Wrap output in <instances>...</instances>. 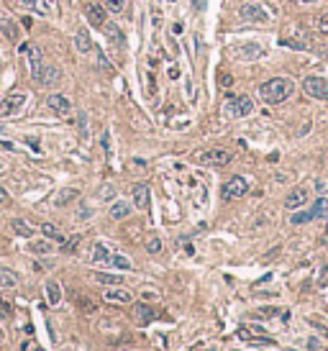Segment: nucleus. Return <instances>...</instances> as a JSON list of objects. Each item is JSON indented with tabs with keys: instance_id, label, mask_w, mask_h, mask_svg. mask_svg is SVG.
<instances>
[{
	"instance_id": "nucleus-28",
	"label": "nucleus",
	"mask_w": 328,
	"mask_h": 351,
	"mask_svg": "<svg viewBox=\"0 0 328 351\" xmlns=\"http://www.w3.org/2000/svg\"><path fill=\"white\" fill-rule=\"evenodd\" d=\"M77 195H80V192H77L75 187H67V190H62V192L57 195V200H54V203H57V205H67V203H72V200H75Z\"/></svg>"
},
{
	"instance_id": "nucleus-4",
	"label": "nucleus",
	"mask_w": 328,
	"mask_h": 351,
	"mask_svg": "<svg viewBox=\"0 0 328 351\" xmlns=\"http://www.w3.org/2000/svg\"><path fill=\"white\" fill-rule=\"evenodd\" d=\"M302 90H305V95H308V98L328 100V80H323V77H318V75H310V77H305Z\"/></svg>"
},
{
	"instance_id": "nucleus-2",
	"label": "nucleus",
	"mask_w": 328,
	"mask_h": 351,
	"mask_svg": "<svg viewBox=\"0 0 328 351\" xmlns=\"http://www.w3.org/2000/svg\"><path fill=\"white\" fill-rule=\"evenodd\" d=\"M254 111V100L249 95H228V103L223 105V113L228 118H246Z\"/></svg>"
},
{
	"instance_id": "nucleus-6",
	"label": "nucleus",
	"mask_w": 328,
	"mask_h": 351,
	"mask_svg": "<svg viewBox=\"0 0 328 351\" xmlns=\"http://www.w3.org/2000/svg\"><path fill=\"white\" fill-rule=\"evenodd\" d=\"M195 159H198L200 164H228L233 159V154L226 151V149H208V151H198Z\"/></svg>"
},
{
	"instance_id": "nucleus-17",
	"label": "nucleus",
	"mask_w": 328,
	"mask_h": 351,
	"mask_svg": "<svg viewBox=\"0 0 328 351\" xmlns=\"http://www.w3.org/2000/svg\"><path fill=\"white\" fill-rule=\"evenodd\" d=\"M59 80H62L59 67H52V64H47V67H44V72H41L39 85H44V87H54V85H59Z\"/></svg>"
},
{
	"instance_id": "nucleus-30",
	"label": "nucleus",
	"mask_w": 328,
	"mask_h": 351,
	"mask_svg": "<svg viewBox=\"0 0 328 351\" xmlns=\"http://www.w3.org/2000/svg\"><path fill=\"white\" fill-rule=\"evenodd\" d=\"M111 264H113L116 269H131V259L123 256V254H113V256H111Z\"/></svg>"
},
{
	"instance_id": "nucleus-38",
	"label": "nucleus",
	"mask_w": 328,
	"mask_h": 351,
	"mask_svg": "<svg viewBox=\"0 0 328 351\" xmlns=\"http://www.w3.org/2000/svg\"><path fill=\"white\" fill-rule=\"evenodd\" d=\"M218 82H221V87H231V75H226V72H221V80H218Z\"/></svg>"
},
{
	"instance_id": "nucleus-5",
	"label": "nucleus",
	"mask_w": 328,
	"mask_h": 351,
	"mask_svg": "<svg viewBox=\"0 0 328 351\" xmlns=\"http://www.w3.org/2000/svg\"><path fill=\"white\" fill-rule=\"evenodd\" d=\"M246 192H249V182L241 177V174H236V177H231V180L223 185L221 197H223V200H236V197H244Z\"/></svg>"
},
{
	"instance_id": "nucleus-25",
	"label": "nucleus",
	"mask_w": 328,
	"mask_h": 351,
	"mask_svg": "<svg viewBox=\"0 0 328 351\" xmlns=\"http://www.w3.org/2000/svg\"><path fill=\"white\" fill-rule=\"evenodd\" d=\"M41 233L47 236L49 241H57V244H64V241H67V238H64V233H62L54 223H44V226H41Z\"/></svg>"
},
{
	"instance_id": "nucleus-23",
	"label": "nucleus",
	"mask_w": 328,
	"mask_h": 351,
	"mask_svg": "<svg viewBox=\"0 0 328 351\" xmlns=\"http://www.w3.org/2000/svg\"><path fill=\"white\" fill-rule=\"evenodd\" d=\"M26 6H31L34 13L39 16H49L52 13V6H54V0H24Z\"/></svg>"
},
{
	"instance_id": "nucleus-14",
	"label": "nucleus",
	"mask_w": 328,
	"mask_h": 351,
	"mask_svg": "<svg viewBox=\"0 0 328 351\" xmlns=\"http://www.w3.org/2000/svg\"><path fill=\"white\" fill-rule=\"evenodd\" d=\"M105 11L108 8H103L100 3H87V8H85V13H87V21H90L93 26H98V29H103L105 26Z\"/></svg>"
},
{
	"instance_id": "nucleus-19",
	"label": "nucleus",
	"mask_w": 328,
	"mask_h": 351,
	"mask_svg": "<svg viewBox=\"0 0 328 351\" xmlns=\"http://www.w3.org/2000/svg\"><path fill=\"white\" fill-rule=\"evenodd\" d=\"M111 249H108L105 244H103V241H98V244L93 246V261H95V264H111Z\"/></svg>"
},
{
	"instance_id": "nucleus-33",
	"label": "nucleus",
	"mask_w": 328,
	"mask_h": 351,
	"mask_svg": "<svg viewBox=\"0 0 328 351\" xmlns=\"http://www.w3.org/2000/svg\"><path fill=\"white\" fill-rule=\"evenodd\" d=\"M105 8L111 13H121L126 8V0H105Z\"/></svg>"
},
{
	"instance_id": "nucleus-10",
	"label": "nucleus",
	"mask_w": 328,
	"mask_h": 351,
	"mask_svg": "<svg viewBox=\"0 0 328 351\" xmlns=\"http://www.w3.org/2000/svg\"><path fill=\"white\" fill-rule=\"evenodd\" d=\"M26 59H29V70H31V77L39 82L41 80V72H44V67H47V64H44V54H41V49L39 47H29L26 49Z\"/></svg>"
},
{
	"instance_id": "nucleus-11",
	"label": "nucleus",
	"mask_w": 328,
	"mask_h": 351,
	"mask_svg": "<svg viewBox=\"0 0 328 351\" xmlns=\"http://www.w3.org/2000/svg\"><path fill=\"white\" fill-rule=\"evenodd\" d=\"M103 297H105V302H111V305H128L131 300H134V295H131L126 287H118V284H116V287H108Z\"/></svg>"
},
{
	"instance_id": "nucleus-36",
	"label": "nucleus",
	"mask_w": 328,
	"mask_h": 351,
	"mask_svg": "<svg viewBox=\"0 0 328 351\" xmlns=\"http://www.w3.org/2000/svg\"><path fill=\"white\" fill-rule=\"evenodd\" d=\"M0 318H11V305L0 297Z\"/></svg>"
},
{
	"instance_id": "nucleus-12",
	"label": "nucleus",
	"mask_w": 328,
	"mask_h": 351,
	"mask_svg": "<svg viewBox=\"0 0 328 351\" xmlns=\"http://www.w3.org/2000/svg\"><path fill=\"white\" fill-rule=\"evenodd\" d=\"M131 318H134L136 323H151V320H154L157 318V310L154 308H151V305H144V302H136L134 305V308H131Z\"/></svg>"
},
{
	"instance_id": "nucleus-26",
	"label": "nucleus",
	"mask_w": 328,
	"mask_h": 351,
	"mask_svg": "<svg viewBox=\"0 0 328 351\" xmlns=\"http://www.w3.org/2000/svg\"><path fill=\"white\" fill-rule=\"evenodd\" d=\"M18 284V274L13 269H0V287L3 290H13Z\"/></svg>"
},
{
	"instance_id": "nucleus-7",
	"label": "nucleus",
	"mask_w": 328,
	"mask_h": 351,
	"mask_svg": "<svg viewBox=\"0 0 328 351\" xmlns=\"http://www.w3.org/2000/svg\"><path fill=\"white\" fill-rule=\"evenodd\" d=\"M238 16H241L244 21H249V24H267V21H269L267 8H261V6H256V3L241 6V8H238Z\"/></svg>"
},
{
	"instance_id": "nucleus-34",
	"label": "nucleus",
	"mask_w": 328,
	"mask_h": 351,
	"mask_svg": "<svg viewBox=\"0 0 328 351\" xmlns=\"http://www.w3.org/2000/svg\"><path fill=\"white\" fill-rule=\"evenodd\" d=\"M105 31H108V36H111L116 44H121L123 39H121V31H118V26H111V24H105Z\"/></svg>"
},
{
	"instance_id": "nucleus-15",
	"label": "nucleus",
	"mask_w": 328,
	"mask_h": 351,
	"mask_svg": "<svg viewBox=\"0 0 328 351\" xmlns=\"http://www.w3.org/2000/svg\"><path fill=\"white\" fill-rule=\"evenodd\" d=\"M308 187H295L290 195H287V200H285V205H287V210H297V208H302L305 203H308Z\"/></svg>"
},
{
	"instance_id": "nucleus-39",
	"label": "nucleus",
	"mask_w": 328,
	"mask_h": 351,
	"mask_svg": "<svg viewBox=\"0 0 328 351\" xmlns=\"http://www.w3.org/2000/svg\"><path fill=\"white\" fill-rule=\"evenodd\" d=\"M259 313H261V315H277L279 310H277V308H259Z\"/></svg>"
},
{
	"instance_id": "nucleus-41",
	"label": "nucleus",
	"mask_w": 328,
	"mask_h": 351,
	"mask_svg": "<svg viewBox=\"0 0 328 351\" xmlns=\"http://www.w3.org/2000/svg\"><path fill=\"white\" fill-rule=\"evenodd\" d=\"M6 203H8V192L0 187V205H6Z\"/></svg>"
},
{
	"instance_id": "nucleus-21",
	"label": "nucleus",
	"mask_w": 328,
	"mask_h": 351,
	"mask_svg": "<svg viewBox=\"0 0 328 351\" xmlns=\"http://www.w3.org/2000/svg\"><path fill=\"white\" fill-rule=\"evenodd\" d=\"M128 215H131V203L128 200H116L111 205V218L113 221H123V218H128Z\"/></svg>"
},
{
	"instance_id": "nucleus-40",
	"label": "nucleus",
	"mask_w": 328,
	"mask_h": 351,
	"mask_svg": "<svg viewBox=\"0 0 328 351\" xmlns=\"http://www.w3.org/2000/svg\"><path fill=\"white\" fill-rule=\"evenodd\" d=\"M108 139H111V136H108V134H103V149L108 151V154H111V141H108Z\"/></svg>"
},
{
	"instance_id": "nucleus-3",
	"label": "nucleus",
	"mask_w": 328,
	"mask_h": 351,
	"mask_svg": "<svg viewBox=\"0 0 328 351\" xmlns=\"http://www.w3.org/2000/svg\"><path fill=\"white\" fill-rule=\"evenodd\" d=\"M325 213H328V197H325V195H320L318 200L313 203V208L295 213V215L290 218V223H292V226H302V223H308V221H315V218H323Z\"/></svg>"
},
{
	"instance_id": "nucleus-20",
	"label": "nucleus",
	"mask_w": 328,
	"mask_h": 351,
	"mask_svg": "<svg viewBox=\"0 0 328 351\" xmlns=\"http://www.w3.org/2000/svg\"><path fill=\"white\" fill-rule=\"evenodd\" d=\"M0 34H3L6 39H11V41H18V26L13 24V21L8 18V16H0Z\"/></svg>"
},
{
	"instance_id": "nucleus-1",
	"label": "nucleus",
	"mask_w": 328,
	"mask_h": 351,
	"mask_svg": "<svg viewBox=\"0 0 328 351\" xmlns=\"http://www.w3.org/2000/svg\"><path fill=\"white\" fill-rule=\"evenodd\" d=\"M292 93H295V85H292L290 77H272V80L259 85V98L267 105L285 103L287 98H292Z\"/></svg>"
},
{
	"instance_id": "nucleus-32",
	"label": "nucleus",
	"mask_w": 328,
	"mask_h": 351,
	"mask_svg": "<svg viewBox=\"0 0 328 351\" xmlns=\"http://www.w3.org/2000/svg\"><path fill=\"white\" fill-rule=\"evenodd\" d=\"M146 251H149V254H159V251H162V241H159L157 236H151V238L146 241Z\"/></svg>"
},
{
	"instance_id": "nucleus-35",
	"label": "nucleus",
	"mask_w": 328,
	"mask_h": 351,
	"mask_svg": "<svg viewBox=\"0 0 328 351\" xmlns=\"http://www.w3.org/2000/svg\"><path fill=\"white\" fill-rule=\"evenodd\" d=\"M77 244H80V236H72V238H67V241L62 244V249H64V251H72Z\"/></svg>"
},
{
	"instance_id": "nucleus-16",
	"label": "nucleus",
	"mask_w": 328,
	"mask_h": 351,
	"mask_svg": "<svg viewBox=\"0 0 328 351\" xmlns=\"http://www.w3.org/2000/svg\"><path fill=\"white\" fill-rule=\"evenodd\" d=\"M75 47H77V52H80V54H90V52L95 49V44H93L90 34H87L85 29H80V31L75 34Z\"/></svg>"
},
{
	"instance_id": "nucleus-43",
	"label": "nucleus",
	"mask_w": 328,
	"mask_h": 351,
	"mask_svg": "<svg viewBox=\"0 0 328 351\" xmlns=\"http://www.w3.org/2000/svg\"><path fill=\"white\" fill-rule=\"evenodd\" d=\"M34 351H44V348H34Z\"/></svg>"
},
{
	"instance_id": "nucleus-27",
	"label": "nucleus",
	"mask_w": 328,
	"mask_h": 351,
	"mask_svg": "<svg viewBox=\"0 0 328 351\" xmlns=\"http://www.w3.org/2000/svg\"><path fill=\"white\" fill-rule=\"evenodd\" d=\"M93 279L100 282V284H105V287H116V284L121 282V277H116V274H105V272H95Z\"/></svg>"
},
{
	"instance_id": "nucleus-29",
	"label": "nucleus",
	"mask_w": 328,
	"mask_h": 351,
	"mask_svg": "<svg viewBox=\"0 0 328 351\" xmlns=\"http://www.w3.org/2000/svg\"><path fill=\"white\" fill-rule=\"evenodd\" d=\"M34 254H49L52 251V241H31V246H29Z\"/></svg>"
},
{
	"instance_id": "nucleus-13",
	"label": "nucleus",
	"mask_w": 328,
	"mask_h": 351,
	"mask_svg": "<svg viewBox=\"0 0 328 351\" xmlns=\"http://www.w3.org/2000/svg\"><path fill=\"white\" fill-rule=\"evenodd\" d=\"M233 54L238 57V59H259L261 54H264V49L259 47V44H236L233 47Z\"/></svg>"
},
{
	"instance_id": "nucleus-37",
	"label": "nucleus",
	"mask_w": 328,
	"mask_h": 351,
	"mask_svg": "<svg viewBox=\"0 0 328 351\" xmlns=\"http://www.w3.org/2000/svg\"><path fill=\"white\" fill-rule=\"evenodd\" d=\"M318 31H320L323 36H328V16H320V21H318Z\"/></svg>"
},
{
	"instance_id": "nucleus-42",
	"label": "nucleus",
	"mask_w": 328,
	"mask_h": 351,
	"mask_svg": "<svg viewBox=\"0 0 328 351\" xmlns=\"http://www.w3.org/2000/svg\"><path fill=\"white\" fill-rule=\"evenodd\" d=\"M302 3H315V0H302Z\"/></svg>"
},
{
	"instance_id": "nucleus-8",
	"label": "nucleus",
	"mask_w": 328,
	"mask_h": 351,
	"mask_svg": "<svg viewBox=\"0 0 328 351\" xmlns=\"http://www.w3.org/2000/svg\"><path fill=\"white\" fill-rule=\"evenodd\" d=\"M47 105L52 108V113H57L59 118H67V116L72 113V103H70V98H67V95H62V93H52V95L47 98Z\"/></svg>"
},
{
	"instance_id": "nucleus-22",
	"label": "nucleus",
	"mask_w": 328,
	"mask_h": 351,
	"mask_svg": "<svg viewBox=\"0 0 328 351\" xmlns=\"http://www.w3.org/2000/svg\"><path fill=\"white\" fill-rule=\"evenodd\" d=\"M11 228H13L16 236H24V238H31V236H34V226L26 223V221H21V218H13V221H11Z\"/></svg>"
},
{
	"instance_id": "nucleus-18",
	"label": "nucleus",
	"mask_w": 328,
	"mask_h": 351,
	"mask_svg": "<svg viewBox=\"0 0 328 351\" xmlns=\"http://www.w3.org/2000/svg\"><path fill=\"white\" fill-rule=\"evenodd\" d=\"M131 192H134V205L139 210H146L149 208V187L139 182V185H134V190H131Z\"/></svg>"
},
{
	"instance_id": "nucleus-24",
	"label": "nucleus",
	"mask_w": 328,
	"mask_h": 351,
	"mask_svg": "<svg viewBox=\"0 0 328 351\" xmlns=\"http://www.w3.org/2000/svg\"><path fill=\"white\" fill-rule=\"evenodd\" d=\"M47 300H49V305H59L62 302V287H59V282H54V279L47 282Z\"/></svg>"
},
{
	"instance_id": "nucleus-9",
	"label": "nucleus",
	"mask_w": 328,
	"mask_h": 351,
	"mask_svg": "<svg viewBox=\"0 0 328 351\" xmlns=\"http://www.w3.org/2000/svg\"><path fill=\"white\" fill-rule=\"evenodd\" d=\"M24 103H26V95L24 93H16V95L3 98V100H0V118H8V116L18 113L21 108H24Z\"/></svg>"
},
{
	"instance_id": "nucleus-31",
	"label": "nucleus",
	"mask_w": 328,
	"mask_h": 351,
	"mask_svg": "<svg viewBox=\"0 0 328 351\" xmlns=\"http://www.w3.org/2000/svg\"><path fill=\"white\" fill-rule=\"evenodd\" d=\"M279 47H290V49H308L305 41H297V39H279Z\"/></svg>"
}]
</instances>
